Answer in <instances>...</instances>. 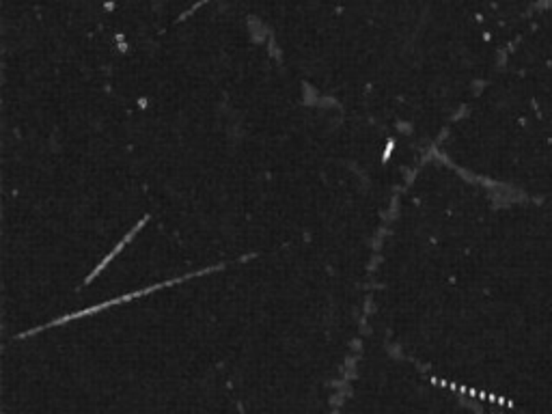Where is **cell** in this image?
<instances>
[{
    "mask_svg": "<svg viewBox=\"0 0 552 414\" xmlns=\"http://www.w3.org/2000/svg\"><path fill=\"white\" fill-rule=\"evenodd\" d=\"M147 221H149V216H143V218H141V221H139V223L134 225V229H132V231H129V233H127V235H125V237L121 239V242H119V244H117V246H115L113 250H110V253H108V255H106V257H104V259L100 261V264H97V268H95V270H93V272H91L89 276H86V278H84V285H89V282H91V280H95V278H97V276H100V274L104 272V268H106V266L110 264V261H113V259H115V257H117V255H119V253H121V250H123L125 246H127V242H129V239H132V237H134V235H136V233H139V231H141V229H143L145 225H147Z\"/></svg>",
    "mask_w": 552,
    "mask_h": 414,
    "instance_id": "6da1fadb",
    "label": "cell"
},
{
    "mask_svg": "<svg viewBox=\"0 0 552 414\" xmlns=\"http://www.w3.org/2000/svg\"><path fill=\"white\" fill-rule=\"evenodd\" d=\"M393 147H395V141H388V143H386V149H384V156H382V162H384V164L388 162V158H391V154H393Z\"/></svg>",
    "mask_w": 552,
    "mask_h": 414,
    "instance_id": "7a4b0ae2",
    "label": "cell"
}]
</instances>
